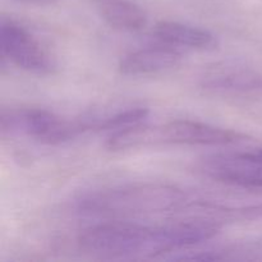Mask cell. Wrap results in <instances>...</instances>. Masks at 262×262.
<instances>
[{"label":"cell","instance_id":"1","mask_svg":"<svg viewBox=\"0 0 262 262\" xmlns=\"http://www.w3.org/2000/svg\"><path fill=\"white\" fill-rule=\"evenodd\" d=\"M191 204L183 189L165 183H137L90 192L77 209L95 215H146L174 211Z\"/></svg>","mask_w":262,"mask_h":262},{"label":"cell","instance_id":"2","mask_svg":"<svg viewBox=\"0 0 262 262\" xmlns=\"http://www.w3.org/2000/svg\"><path fill=\"white\" fill-rule=\"evenodd\" d=\"M245 140L247 136L237 130L194 120L177 119L155 125L140 123L115 130L106 141V147L110 151H124L165 145L225 146Z\"/></svg>","mask_w":262,"mask_h":262},{"label":"cell","instance_id":"3","mask_svg":"<svg viewBox=\"0 0 262 262\" xmlns=\"http://www.w3.org/2000/svg\"><path fill=\"white\" fill-rule=\"evenodd\" d=\"M78 245L86 252L113 257L163 253L159 227L124 222L105 223L87 228L78 235Z\"/></svg>","mask_w":262,"mask_h":262},{"label":"cell","instance_id":"4","mask_svg":"<svg viewBox=\"0 0 262 262\" xmlns=\"http://www.w3.org/2000/svg\"><path fill=\"white\" fill-rule=\"evenodd\" d=\"M3 136L28 137L48 145L67 142L78 135L92 130L91 118L67 120L42 109H3L0 113Z\"/></svg>","mask_w":262,"mask_h":262},{"label":"cell","instance_id":"5","mask_svg":"<svg viewBox=\"0 0 262 262\" xmlns=\"http://www.w3.org/2000/svg\"><path fill=\"white\" fill-rule=\"evenodd\" d=\"M2 55L18 68L35 74H51L56 69L55 60L40 42L15 20L0 19Z\"/></svg>","mask_w":262,"mask_h":262},{"label":"cell","instance_id":"6","mask_svg":"<svg viewBox=\"0 0 262 262\" xmlns=\"http://www.w3.org/2000/svg\"><path fill=\"white\" fill-rule=\"evenodd\" d=\"M197 171L222 183L245 188H262V158L256 151L219 154L197 163Z\"/></svg>","mask_w":262,"mask_h":262},{"label":"cell","instance_id":"7","mask_svg":"<svg viewBox=\"0 0 262 262\" xmlns=\"http://www.w3.org/2000/svg\"><path fill=\"white\" fill-rule=\"evenodd\" d=\"M182 55L169 46H150L128 54L120 60L119 71L125 76H143L169 71L179 66Z\"/></svg>","mask_w":262,"mask_h":262},{"label":"cell","instance_id":"8","mask_svg":"<svg viewBox=\"0 0 262 262\" xmlns=\"http://www.w3.org/2000/svg\"><path fill=\"white\" fill-rule=\"evenodd\" d=\"M154 33L158 38L169 45L183 48L210 50L217 45L216 37L209 31L173 20H160L154 27Z\"/></svg>","mask_w":262,"mask_h":262},{"label":"cell","instance_id":"9","mask_svg":"<svg viewBox=\"0 0 262 262\" xmlns=\"http://www.w3.org/2000/svg\"><path fill=\"white\" fill-rule=\"evenodd\" d=\"M100 17L122 31H140L147 23L145 10L132 0H92Z\"/></svg>","mask_w":262,"mask_h":262},{"label":"cell","instance_id":"10","mask_svg":"<svg viewBox=\"0 0 262 262\" xmlns=\"http://www.w3.org/2000/svg\"><path fill=\"white\" fill-rule=\"evenodd\" d=\"M174 260L184 261H262V242H239L214 250L188 252Z\"/></svg>","mask_w":262,"mask_h":262},{"label":"cell","instance_id":"11","mask_svg":"<svg viewBox=\"0 0 262 262\" xmlns=\"http://www.w3.org/2000/svg\"><path fill=\"white\" fill-rule=\"evenodd\" d=\"M150 112L146 107H133V109L119 112L109 117L99 118L96 130H119L130 125L140 124L148 117Z\"/></svg>","mask_w":262,"mask_h":262},{"label":"cell","instance_id":"12","mask_svg":"<svg viewBox=\"0 0 262 262\" xmlns=\"http://www.w3.org/2000/svg\"><path fill=\"white\" fill-rule=\"evenodd\" d=\"M225 212L246 220L262 219V202L255 205H248V206L238 207V209H227Z\"/></svg>","mask_w":262,"mask_h":262},{"label":"cell","instance_id":"13","mask_svg":"<svg viewBox=\"0 0 262 262\" xmlns=\"http://www.w3.org/2000/svg\"><path fill=\"white\" fill-rule=\"evenodd\" d=\"M17 3H22V4L28 5H50L56 3L58 0H14Z\"/></svg>","mask_w":262,"mask_h":262}]
</instances>
